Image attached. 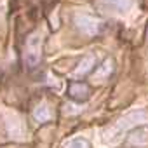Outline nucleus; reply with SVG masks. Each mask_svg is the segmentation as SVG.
I'll use <instances>...</instances> for the list:
<instances>
[{"label": "nucleus", "instance_id": "obj_1", "mask_svg": "<svg viewBox=\"0 0 148 148\" xmlns=\"http://www.w3.org/2000/svg\"><path fill=\"white\" fill-rule=\"evenodd\" d=\"M40 56H42V38L37 33V35L30 37L28 42H26V47H25V63L30 68H33V66L38 64Z\"/></svg>", "mask_w": 148, "mask_h": 148}, {"label": "nucleus", "instance_id": "obj_2", "mask_svg": "<svg viewBox=\"0 0 148 148\" xmlns=\"http://www.w3.org/2000/svg\"><path fill=\"white\" fill-rule=\"evenodd\" d=\"M77 23H79L80 30L84 33H87V35H94V33L99 32V23L94 18H91V16H86V14L84 16H77Z\"/></svg>", "mask_w": 148, "mask_h": 148}, {"label": "nucleus", "instance_id": "obj_3", "mask_svg": "<svg viewBox=\"0 0 148 148\" xmlns=\"http://www.w3.org/2000/svg\"><path fill=\"white\" fill-rule=\"evenodd\" d=\"M70 98L75 99V101H86L89 98V87L87 84L82 82H75L70 86Z\"/></svg>", "mask_w": 148, "mask_h": 148}, {"label": "nucleus", "instance_id": "obj_4", "mask_svg": "<svg viewBox=\"0 0 148 148\" xmlns=\"http://www.w3.org/2000/svg\"><path fill=\"white\" fill-rule=\"evenodd\" d=\"M33 117H35V120H38V122H47V120L51 119V110L47 108L45 103H42V105H38V106L35 108Z\"/></svg>", "mask_w": 148, "mask_h": 148}, {"label": "nucleus", "instance_id": "obj_5", "mask_svg": "<svg viewBox=\"0 0 148 148\" xmlns=\"http://www.w3.org/2000/svg\"><path fill=\"white\" fill-rule=\"evenodd\" d=\"M112 70H113V61H112V59H106V61L94 71V77H96V79H106L110 73H112Z\"/></svg>", "mask_w": 148, "mask_h": 148}, {"label": "nucleus", "instance_id": "obj_6", "mask_svg": "<svg viewBox=\"0 0 148 148\" xmlns=\"http://www.w3.org/2000/svg\"><path fill=\"white\" fill-rule=\"evenodd\" d=\"M103 2L115 11H125L131 5V0H103Z\"/></svg>", "mask_w": 148, "mask_h": 148}, {"label": "nucleus", "instance_id": "obj_7", "mask_svg": "<svg viewBox=\"0 0 148 148\" xmlns=\"http://www.w3.org/2000/svg\"><path fill=\"white\" fill-rule=\"evenodd\" d=\"M63 148H91V145L84 138H75V139H70Z\"/></svg>", "mask_w": 148, "mask_h": 148}]
</instances>
